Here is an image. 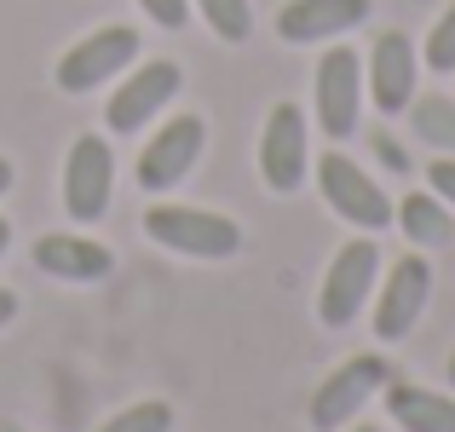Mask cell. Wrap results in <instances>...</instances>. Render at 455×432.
Wrapping results in <instances>:
<instances>
[{
	"label": "cell",
	"mask_w": 455,
	"mask_h": 432,
	"mask_svg": "<svg viewBox=\"0 0 455 432\" xmlns=\"http://www.w3.org/2000/svg\"><path fill=\"white\" fill-rule=\"evenodd\" d=\"M380 271H387L380 243L363 236V231H352L340 248H334V260L323 266V283H317V323H323V329H329V334L352 329V323L369 311V300H375Z\"/></svg>",
	"instance_id": "obj_1"
},
{
	"label": "cell",
	"mask_w": 455,
	"mask_h": 432,
	"mask_svg": "<svg viewBox=\"0 0 455 432\" xmlns=\"http://www.w3.org/2000/svg\"><path fill=\"white\" fill-rule=\"evenodd\" d=\"M145 236L156 248L179 260H231L243 254V225L220 208H196V202H167L156 196L145 208Z\"/></svg>",
	"instance_id": "obj_2"
},
{
	"label": "cell",
	"mask_w": 455,
	"mask_h": 432,
	"mask_svg": "<svg viewBox=\"0 0 455 432\" xmlns=\"http://www.w3.org/2000/svg\"><path fill=\"white\" fill-rule=\"evenodd\" d=\"M311 179H317V196L329 202V213L340 225H352V231H363V236H380L392 225L387 185H380V179L369 173L357 156H346L340 144H334V150H323L317 162H311Z\"/></svg>",
	"instance_id": "obj_3"
},
{
	"label": "cell",
	"mask_w": 455,
	"mask_h": 432,
	"mask_svg": "<svg viewBox=\"0 0 455 432\" xmlns=\"http://www.w3.org/2000/svg\"><path fill=\"white\" fill-rule=\"evenodd\" d=\"M363 110H369V87H363V58L357 46H340L329 41L311 69V116H317V133L346 144L363 127Z\"/></svg>",
	"instance_id": "obj_4"
},
{
	"label": "cell",
	"mask_w": 455,
	"mask_h": 432,
	"mask_svg": "<svg viewBox=\"0 0 455 432\" xmlns=\"http://www.w3.org/2000/svg\"><path fill=\"white\" fill-rule=\"evenodd\" d=\"M387 380H392V364L380 352H357V357H346V364H334L329 375L311 387V404H306L311 432H340V427L363 421V410L387 392Z\"/></svg>",
	"instance_id": "obj_5"
},
{
	"label": "cell",
	"mask_w": 455,
	"mask_h": 432,
	"mask_svg": "<svg viewBox=\"0 0 455 432\" xmlns=\"http://www.w3.org/2000/svg\"><path fill=\"white\" fill-rule=\"evenodd\" d=\"M179 87H185V69L173 58H139L122 81H110V99H104V127L122 139L156 127L167 110H173Z\"/></svg>",
	"instance_id": "obj_6"
},
{
	"label": "cell",
	"mask_w": 455,
	"mask_h": 432,
	"mask_svg": "<svg viewBox=\"0 0 455 432\" xmlns=\"http://www.w3.org/2000/svg\"><path fill=\"white\" fill-rule=\"evenodd\" d=\"M139 29L133 23H104V29L81 35L76 46H64V58L52 64V81L58 92H69V99H81V92H99L110 87V81H122L127 69L139 64Z\"/></svg>",
	"instance_id": "obj_7"
},
{
	"label": "cell",
	"mask_w": 455,
	"mask_h": 432,
	"mask_svg": "<svg viewBox=\"0 0 455 432\" xmlns=\"http://www.w3.org/2000/svg\"><path fill=\"white\" fill-rule=\"evenodd\" d=\"M427 300H433V266H427L421 248H410V254H398L375 283V300H369V329H375V340L380 346L410 340L421 311H427Z\"/></svg>",
	"instance_id": "obj_8"
},
{
	"label": "cell",
	"mask_w": 455,
	"mask_h": 432,
	"mask_svg": "<svg viewBox=\"0 0 455 432\" xmlns=\"http://www.w3.org/2000/svg\"><path fill=\"white\" fill-rule=\"evenodd\" d=\"M254 162H259V185H266L271 196L306 190V179H311V122H306V110L294 99H283V104L266 110Z\"/></svg>",
	"instance_id": "obj_9"
},
{
	"label": "cell",
	"mask_w": 455,
	"mask_h": 432,
	"mask_svg": "<svg viewBox=\"0 0 455 432\" xmlns=\"http://www.w3.org/2000/svg\"><path fill=\"white\" fill-rule=\"evenodd\" d=\"M202 144H208V122H202L196 110H179V116H167V122H156V133L145 139V150H139V162H133V185L145 190V196H167V190L185 185L190 167L202 162Z\"/></svg>",
	"instance_id": "obj_10"
},
{
	"label": "cell",
	"mask_w": 455,
	"mask_h": 432,
	"mask_svg": "<svg viewBox=\"0 0 455 432\" xmlns=\"http://www.w3.org/2000/svg\"><path fill=\"white\" fill-rule=\"evenodd\" d=\"M363 87L375 116H403L421 92V41H410L403 29H380L363 52Z\"/></svg>",
	"instance_id": "obj_11"
},
{
	"label": "cell",
	"mask_w": 455,
	"mask_h": 432,
	"mask_svg": "<svg viewBox=\"0 0 455 432\" xmlns=\"http://www.w3.org/2000/svg\"><path fill=\"white\" fill-rule=\"evenodd\" d=\"M116 196V150L104 133H81L64 150V213L76 225H92L110 213Z\"/></svg>",
	"instance_id": "obj_12"
},
{
	"label": "cell",
	"mask_w": 455,
	"mask_h": 432,
	"mask_svg": "<svg viewBox=\"0 0 455 432\" xmlns=\"http://www.w3.org/2000/svg\"><path fill=\"white\" fill-rule=\"evenodd\" d=\"M375 0H283L277 6V41L289 46H329L363 29Z\"/></svg>",
	"instance_id": "obj_13"
},
{
	"label": "cell",
	"mask_w": 455,
	"mask_h": 432,
	"mask_svg": "<svg viewBox=\"0 0 455 432\" xmlns=\"http://www.w3.org/2000/svg\"><path fill=\"white\" fill-rule=\"evenodd\" d=\"M29 260H35L41 277L69 283V288H92V283H104L116 271V254L99 243V236H87V231H46Z\"/></svg>",
	"instance_id": "obj_14"
},
{
	"label": "cell",
	"mask_w": 455,
	"mask_h": 432,
	"mask_svg": "<svg viewBox=\"0 0 455 432\" xmlns=\"http://www.w3.org/2000/svg\"><path fill=\"white\" fill-rule=\"evenodd\" d=\"M387 421L398 432H455V392L450 387H421V380H387L380 392Z\"/></svg>",
	"instance_id": "obj_15"
},
{
	"label": "cell",
	"mask_w": 455,
	"mask_h": 432,
	"mask_svg": "<svg viewBox=\"0 0 455 432\" xmlns=\"http://www.w3.org/2000/svg\"><path fill=\"white\" fill-rule=\"evenodd\" d=\"M392 225L403 231V243L433 254V248H450L455 220H450V202L433 196V190H410L403 202H392Z\"/></svg>",
	"instance_id": "obj_16"
},
{
	"label": "cell",
	"mask_w": 455,
	"mask_h": 432,
	"mask_svg": "<svg viewBox=\"0 0 455 432\" xmlns=\"http://www.w3.org/2000/svg\"><path fill=\"white\" fill-rule=\"evenodd\" d=\"M410 133L421 139L433 156H455V99L450 92H415Z\"/></svg>",
	"instance_id": "obj_17"
},
{
	"label": "cell",
	"mask_w": 455,
	"mask_h": 432,
	"mask_svg": "<svg viewBox=\"0 0 455 432\" xmlns=\"http://www.w3.org/2000/svg\"><path fill=\"white\" fill-rule=\"evenodd\" d=\"M190 12H202V23L225 46H243L254 35V0H190Z\"/></svg>",
	"instance_id": "obj_18"
},
{
	"label": "cell",
	"mask_w": 455,
	"mask_h": 432,
	"mask_svg": "<svg viewBox=\"0 0 455 432\" xmlns=\"http://www.w3.org/2000/svg\"><path fill=\"white\" fill-rule=\"evenodd\" d=\"M92 432H173V404L167 398H133L116 415H104Z\"/></svg>",
	"instance_id": "obj_19"
},
{
	"label": "cell",
	"mask_w": 455,
	"mask_h": 432,
	"mask_svg": "<svg viewBox=\"0 0 455 432\" xmlns=\"http://www.w3.org/2000/svg\"><path fill=\"white\" fill-rule=\"evenodd\" d=\"M421 69H433V76H455V0L433 18V29H427V41H421Z\"/></svg>",
	"instance_id": "obj_20"
},
{
	"label": "cell",
	"mask_w": 455,
	"mask_h": 432,
	"mask_svg": "<svg viewBox=\"0 0 455 432\" xmlns=\"http://www.w3.org/2000/svg\"><path fill=\"white\" fill-rule=\"evenodd\" d=\"M139 12H145L156 29H185L190 23V0H139Z\"/></svg>",
	"instance_id": "obj_21"
},
{
	"label": "cell",
	"mask_w": 455,
	"mask_h": 432,
	"mask_svg": "<svg viewBox=\"0 0 455 432\" xmlns=\"http://www.w3.org/2000/svg\"><path fill=\"white\" fill-rule=\"evenodd\" d=\"M427 190L444 196L450 213H455V156H433V162H427Z\"/></svg>",
	"instance_id": "obj_22"
},
{
	"label": "cell",
	"mask_w": 455,
	"mask_h": 432,
	"mask_svg": "<svg viewBox=\"0 0 455 432\" xmlns=\"http://www.w3.org/2000/svg\"><path fill=\"white\" fill-rule=\"evenodd\" d=\"M369 144H375V156H380V167H392V173H410V167H415V162H410V150H403V144H398V139H392V133H387V127H380V133H375V139H369Z\"/></svg>",
	"instance_id": "obj_23"
},
{
	"label": "cell",
	"mask_w": 455,
	"mask_h": 432,
	"mask_svg": "<svg viewBox=\"0 0 455 432\" xmlns=\"http://www.w3.org/2000/svg\"><path fill=\"white\" fill-rule=\"evenodd\" d=\"M18 306H23V300L12 294V288H0V329H12V317H18Z\"/></svg>",
	"instance_id": "obj_24"
},
{
	"label": "cell",
	"mask_w": 455,
	"mask_h": 432,
	"mask_svg": "<svg viewBox=\"0 0 455 432\" xmlns=\"http://www.w3.org/2000/svg\"><path fill=\"white\" fill-rule=\"evenodd\" d=\"M12 179H18V167H12V156H0V196L12 190Z\"/></svg>",
	"instance_id": "obj_25"
},
{
	"label": "cell",
	"mask_w": 455,
	"mask_h": 432,
	"mask_svg": "<svg viewBox=\"0 0 455 432\" xmlns=\"http://www.w3.org/2000/svg\"><path fill=\"white\" fill-rule=\"evenodd\" d=\"M6 248H12V220L0 213V260H6Z\"/></svg>",
	"instance_id": "obj_26"
},
{
	"label": "cell",
	"mask_w": 455,
	"mask_h": 432,
	"mask_svg": "<svg viewBox=\"0 0 455 432\" xmlns=\"http://www.w3.org/2000/svg\"><path fill=\"white\" fill-rule=\"evenodd\" d=\"M444 380H450V392H455V346H450V357H444Z\"/></svg>",
	"instance_id": "obj_27"
},
{
	"label": "cell",
	"mask_w": 455,
	"mask_h": 432,
	"mask_svg": "<svg viewBox=\"0 0 455 432\" xmlns=\"http://www.w3.org/2000/svg\"><path fill=\"white\" fill-rule=\"evenodd\" d=\"M340 432H380L375 421H352V427H340Z\"/></svg>",
	"instance_id": "obj_28"
},
{
	"label": "cell",
	"mask_w": 455,
	"mask_h": 432,
	"mask_svg": "<svg viewBox=\"0 0 455 432\" xmlns=\"http://www.w3.org/2000/svg\"><path fill=\"white\" fill-rule=\"evenodd\" d=\"M0 432H35V427H23V421H0Z\"/></svg>",
	"instance_id": "obj_29"
}]
</instances>
